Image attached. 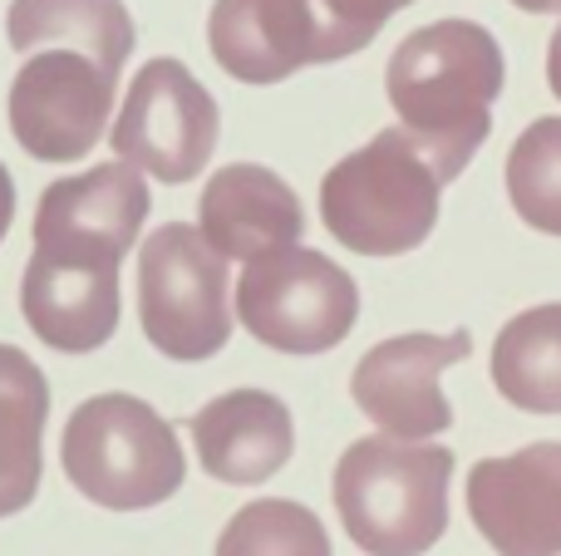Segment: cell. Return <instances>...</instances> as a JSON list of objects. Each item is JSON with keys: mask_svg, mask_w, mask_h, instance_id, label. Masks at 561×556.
I'll list each match as a JSON object with an SVG mask.
<instances>
[{"mask_svg": "<svg viewBox=\"0 0 561 556\" xmlns=\"http://www.w3.org/2000/svg\"><path fill=\"white\" fill-rule=\"evenodd\" d=\"M503 74V49L478 20H434L404 35L389 55L385 94L399 114L394 128L414 138L444 187L463 177V167L493 134Z\"/></svg>", "mask_w": 561, "mask_h": 556, "instance_id": "cell-1", "label": "cell"}, {"mask_svg": "<svg viewBox=\"0 0 561 556\" xmlns=\"http://www.w3.org/2000/svg\"><path fill=\"white\" fill-rule=\"evenodd\" d=\"M454 453L444 443H404L369 433L335 463L330 498L340 528L365 556H424L448 532Z\"/></svg>", "mask_w": 561, "mask_h": 556, "instance_id": "cell-2", "label": "cell"}, {"mask_svg": "<svg viewBox=\"0 0 561 556\" xmlns=\"http://www.w3.org/2000/svg\"><path fill=\"white\" fill-rule=\"evenodd\" d=\"M414 0H217L207 49L242 84H280L296 69L350 59Z\"/></svg>", "mask_w": 561, "mask_h": 556, "instance_id": "cell-3", "label": "cell"}, {"mask_svg": "<svg viewBox=\"0 0 561 556\" xmlns=\"http://www.w3.org/2000/svg\"><path fill=\"white\" fill-rule=\"evenodd\" d=\"M444 183L404 128H379L320 177V222L359 256H404L428 242Z\"/></svg>", "mask_w": 561, "mask_h": 556, "instance_id": "cell-4", "label": "cell"}, {"mask_svg": "<svg viewBox=\"0 0 561 556\" xmlns=\"http://www.w3.org/2000/svg\"><path fill=\"white\" fill-rule=\"evenodd\" d=\"M65 478L108 512L168 502L187 478L178 429L138 394H94L65 424Z\"/></svg>", "mask_w": 561, "mask_h": 556, "instance_id": "cell-5", "label": "cell"}, {"mask_svg": "<svg viewBox=\"0 0 561 556\" xmlns=\"http://www.w3.org/2000/svg\"><path fill=\"white\" fill-rule=\"evenodd\" d=\"M227 262L187 222H168L138 246V321L168 360H213L232 340Z\"/></svg>", "mask_w": 561, "mask_h": 556, "instance_id": "cell-6", "label": "cell"}, {"mask_svg": "<svg viewBox=\"0 0 561 556\" xmlns=\"http://www.w3.org/2000/svg\"><path fill=\"white\" fill-rule=\"evenodd\" d=\"M232 321L280 355H325L355 331L359 286L316 246H286L247 262Z\"/></svg>", "mask_w": 561, "mask_h": 556, "instance_id": "cell-7", "label": "cell"}, {"mask_svg": "<svg viewBox=\"0 0 561 556\" xmlns=\"http://www.w3.org/2000/svg\"><path fill=\"white\" fill-rule=\"evenodd\" d=\"M217 134H222V114L203 79L183 59L158 55L134 74L124 108L108 128V143L118 163L178 187L203 177Z\"/></svg>", "mask_w": 561, "mask_h": 556, "instance_id": "cell-8", "label": "cell"}, {"mask_svg": "<svg viewBox=\"0 0 561 556\" xmlns=\"http://www.w3.org/2000/svg\"><path fill=\"white\" fill-rule=\"evenodd\" d=\"M148 183L128 163H99L89 173L59 177L39 193L35 207V252L39 262L84 266V271H118L138 246L148 222Z\"/></svg>", "mask_w": 561, "mask_h": 556, "instance_id": "cell-9", "label": "cell"}, {"mask_svg": "<svg viewBox=\"0 0 561 556\" xmlns=\"http://www.w3.org/2000/svg\"><path fill=\"white\" fill-rule=\"evenodd\" d=\"M118 79L75 49H39L10 84V134L35 163L89 158L114 118Z\"/></svg>", "mask_w": 561, "mask_h": 556, "instance_id": "cell-10", "label": "cell"}, {"mask_svg": "<svg viewBox=\"0 0 561 556\" xmlns=\"http://www.w3.org/2000/svg\"><path fill=\"white\" fill-rule=\"evenodd\" d=\"M473 335L454 331V335H394L379 340L375 350L359 355L355 374H350V394H355L359 414L375 424L385 439H404V443H428L434 433H444L454 424V409L438 394V374L448 364L468 360Z\"/></svg>", "mask_w": 561, "mask_h": 556, "instance_id": "cell-11", "label": "cell"}, {"mask_svg": "<svg viewBox=\"0 0 561 556\" xmlns=\"http://www.w3.org/2000/svg\"><path fill=\"white\" fill-rule=\"evenodd\" d=\"M468 518L497 556H561V443L473 463Z\"/></svg>", "mask_w": 561, "mask_h": 556, "instance_id": "cell-12", "label": "cell"}, {"mask_svg": "<svg viewBox=\"0 0 561 556\" xmlns=\"http://www.w3.org/2000/svg\"><path fill=\"white\" fill-rule=\"evenodd\" d=\"M197 232L222 262H256V256L300 246L306 212L290 183L262 163L217 167V177L203 187Z\"/></svg>", "mask_w": 561, "mask_h": 556, "instance_id": "cell-13", "label": "cell"}, {"mask_svg": "<svg viewBox=\"0 0 561 556\" xmlns=\"http://www.w3.org/2000/svg\"><path fill=\"white\" fill-rule=\"evenodd\" d=\"M197 443V459L217 483L256 488L276 478L296 453V424L290 409L266 390H232L193 414L187 424Z\"/></svg>", "mask_w": 561, "mask_h": 556, "instance_id": "cell-14", "label": "cell"}, {"mask_svg": "<svg viewBox=\"0 0 561 556\" xmlns=\"http://www.w3.org/2000/svg\"><path fill=\"white\" fill-rule=\"evenodd\" d=\"M20 311L39 345L59 355H89L118 331V271H84L30 256L20 276Z\"/></svg>", "mask_w": 561, "mask_h": 556, "instance_id": "cell-15", "label": "cell"}, {"mask_svg": "<svg viewBox=\"0 0 561 556\" xmlns=\"http://www.w3.org/2000/svg\"><path fill=\"white\" fill-rule=\"evenodd\" d=\"M5 39L20 55L75 49L118 79L134 55V15L124 0H10Z\"/></svg>", "mask_w": 561, "mask_h": 556, "instance_id": "cell-16", "label": "cell"}, {"mask_svg": "<svg viewBox=\"0 0 561 556\" xmlns=\"http://www.w3.org/2000/svg\"><path fill=\"white\" fill-rule=\"evenodd\" d=\"M49 380L15 345H0V518L35 502L45 473Z\"/></svg>", "mask_w": 561, "mask_h": 556, "instance_id": "cell-17", "label": "cell"}, {"mask_svg": "<svg viewBox=\"0 0 561 556\" xmlns=\"http://www.w3.org/2000/svg\"><path fill=\"white\" fill-rule=\"evenodd\" d=\"M493 384L513 409L561 414V301L533 305L497 331Z\"/></svg>", "mask_w": 561, "mask_h": 556, "instance_id": "cell-18", "label": "cell"}, {"mask_svg": "<svg viewBox=\"0 0 561 556\" xmlns=\"http://www.w3.org/2000/svg\"><path fill=\"white\" fill-rule=\"evenodd\" d=\"M213 556H330L325 522L290 498H256L232 512Z\"/></svg>", "mask_w": 561, "mask_h": 556, "instance_id": "cell-19", "label": "cell"}, {"mask_svg": "<svg viewBox=\"0 0 561 556\" xmlns=\"http://www.w3.org/2000/svg\"><path fill=\"white\" fill-rule=\"evenodd\" d=\"M507 197L533 232L561 236V118H533L507 153Z\"/></svg>", "mask_w": 561, "mask_h": 556, "instance_id": "cell-20", "label": "cell"}, {"mask_svg": "<svg viewBox=\"0 0 561 556\" xmlns=\"http://www.w3.org/2000/svg\"><path fill=\"white\" fill-rule=\"evenodd\" d=\"M10 222H15V177H10V167L0 163V242H5Z\"/></svg>", "mask_w": 561, "mask_h": 556, "instance_id": "cell-21", "label": "cell"}, {"mask_svg": "<svg viewBox=\"0 0 561 556\" xmlns=\"http://www.w3.org/2000/svg\"><path fill=\"white\" fill-rule=\"evenodd\" d=\"M547 84H552V94L561 99V25H557L552 45H547Z\"/></svg>", "mask_w": 561, "mask_h": 556, "instance_id": "cell-22", "label": "cell"}, {"mask_svg": "<svg viewBox=\"0 0 561 556\" xmlns=\"http://www.w3.org/2000/svg\"><path fill=\"white\" fill-rule=\"evenodd\" d=\"M513 5L527 15H561V0H513Z\"/></svg>", "mask_w": 561, "mask_h": 556, "instance_id": "cell-23", "label": "cell"}]
</instances>
